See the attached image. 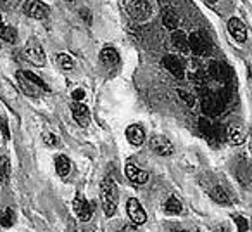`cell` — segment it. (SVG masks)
<instances>
[{"mask_svg":"<svg viewBox=\"0 0 252 232\" xmlns=\"http://www.w3.org/2000/svg\"><path fill=\"white\" fill-rule=\"evenodd\" d=\"M16 78H18L19 88H21V92L25 95H28V97H40V95H42L43 90L35 83V81L32 80V78L26 77L25 71H18Z\"/></svg>","mask_w":252,"mask_h":232,"instance_id":"cell-8","label":"cell"},{"mask_svg":"<svg viewBox=\"0 0 252 232\" xmlns=\"http://www.w3.org/2000/svg\"><path fill=\"white\" fill-rule=\"evenodd\" d=\"M71 159L67 158V156L64 155H59L56 158V172L59 177H63V179H66L67 175L71 173Z\"/></svg>","mask_w":252,"mask_h":232,"instance_id":"cell-18","label":"cell"},{"mask_svg":"<svg viewBox=\"0 0 252 232\" xmlns=\"http://www.w3.org/2000/svg\"><path fill=\"white\" fill-rule=\"evenodd\" d=\"M126 211H128V217H130V220L135 225H144L147 222V213L142 208L140 201L135 199V197H130V199L126 201Z\"/></svg>","mask_w":252,"mask_h":232,"instance_id":"cell-6","label":"cell"},{"mask_svg":"<svg viewBox=\"0 0 252 232\" xmlns=\"http://www.w3.org/2000/svg\"><path fill=\"white\" fill-rule=\"evenodd\" d=\"M171 43H173V47L182 54H187L190 50L189 37H187L183 32H180V30H175V32L171 33Z\"/></svg>","mask_w":252,"mask_h":232,"instance_id":"cell-16","label":"cell"},{"mask_svg":"<svg viewBox=\"0 0 252 232\" xmlns=\"http://www.w3.org/2000/svg\"><path fill=\"white\" fill-rule=\"evenodd\" d=\"M209 196L213 197V201H216V203H220V204H224V203H228V201H230V196H228L226 191H224L221 186L213 187V189H211V193H209Z\"/></svg>","mask_w":252,"mask_h":232,"instance_id":"cell-24","label":"cell"},{"mask_svg":"<svg viewBox=\"0 0 252 232\" xmlns=\"http://www.w3.org/2000/svg\"><path fill=\"white\" fill-rule=\"evenodd\" d=\"M25 57L33 64V66H45L47 63V57H45V50H43L42 43L38 40L32 39L26 42L25 45Z\"/></svg>","mask_w":252,"mask_h":232,"instance_id":"cell-3","label":"cell"},{"mask_svg":"<svg viewBox=\"0 0 252 232\" xmlns=\"http://www.w3.org/2000/svg\"><path fill=\"white\" fill-rule=\"evenodd\" d=\"M23 11L28 18L33 19H47L50 16V7L43 4L42 0H25Z\"/></svg>","mask_w":252,"mask_h":232,"instance_id":"cell-4","label":"cell"},{"mask_svg":"<svg viewBox=\"0 0 252 232\" xmlns=\"http://www.w3.org/2000/svg\"><path fill=\"white\" fill-rule=\"evenodd\" d=\"M149 146H151L152 151L159 156H169L175 153L173 144L164 137V135H152L151 141H149Z\"/></svg>","mask_w":252,"mask_h":232,"instance_id":"cell-9","label":"cell"},{"mask_svg":"<svg viewBox=\"0 0 252 232\" xmlns=\"http://www.w3.org/2000/svg\"><path fill=\"white\" fill-rule=\"evenodd\" d=\"M100 199H102V208H104L105 217H114L116 210H118V186L111 177H105L100 184Z\"/></svg>","mask_w":252,"mask_h":232,"instance_id":"cell-1","label":"cell"},{"mask_svg":"<svg viewBox=\"0 0 252 232\" xmlns=\"http://www.w3.org/2000/svg\"><path fill=\"white\" fill-rule=\"evenodd\" d=\"M206 2H207L209 5H216V4H218V0H206Z\"/></svg>","mask_w":252,"mask_h":232,"instance_id":"cell-33","label":"cell"},{"mask_svg":"<svg viewBox=\"0 0 252 232\" xmlns=\"http://www.w3.org/2000/svg\"><path fill=\"white\" fill-rule=\"evenodd\" d=\"M228 32L230 35L237 40L238 43H244L247 40V28L238 18H230L228 19Z\"/></svg>","mask_w":252,"mask_h":232,"instance_id":"cell-13","label":"cell"},{"mask_svg":"<svg viewBox=\"0 0 252 232\" xmlns=\"http://www.w3.org/2000/svg\"><path fill=\"white\" fill-rule=\"evenodd\" d=\"M100 63L107 68H112V66H118L119 64V54L116 49L112 47H105V49L100 50Z\"/></svg>","mask_w":252,"mask_h":232,"instance_id":"cell-17","label":"cell"},{"mask_svg":"<svg viewBox=\"0 0 252 232\" xmlns=\"http://www.w3.org/2000/svg\"><path fill=\"white\" fill-rule=\"evenodd\" d=\"M164 211L168 215H180L183 211V206L182 203H180V199L176 196H169L168 199L164 201Z\"/></svg>","mask_w":252,"mask_h":232,"instance_id":"cell-21","label":"cell"},{"mask_svg":"<svg viewBox=\"0 0 252 232\" xmlns=\"http://www.w3.org/2000/svg\"><path fill=\"white\" fill-rule=\"evenodd\" d=\"M25 75H26V77H28V78H32V80L35 81V83L38 85V87L42 88L43 92H49V90H50V88H49V85H47L45 81H43L40 77H36L35 73H32V71H25Z\"/></svg>","mask_w":252,"mask_h":232,"instance_id":"cell-26","label":"cell"},{"mask_svg":"<svg viewBox=\"0 0 252 232\" xmlns=\"http://www.w3.org/2000/svg\"><path fill=\"white\" fill-rule=\"evenodd\" d=\"M171 232H187V231H182V229H171Z\"/></svg>","mask_w":252,"mask_h":232,"instance_id":"cell-34","label":"cell"},{"mask_svg":"<svg viewBox=\"0 0 252 232\" xmlns=\"http://www.w3.org/2000/svg\"><path fill=\"white\" fill-rule=\"evenodd\" d=\"M189 47L193 54H197V56H209L211 50H213L209 40L199 32H193L192 35L189 37Z\"/></svg>","mask_w":252,"mask_h":232,"instance_id":"cell-5","label":"cell"},{"mask_svg":"<svg viewBox=\"0 0 252 232\" xmlns=\"http://www.w3.org/2000/svg\"><path fill=\"white\" fill-rule=\"evenodd\" d=\"M57 63H59V66L63 68L64 71L73 70V66H74V63H73V59H71V56H69V54H66V52L57 54Z\"/></svg>","mask_w":252,"mask_h":232,"instance_id":"cell-25","label":"cell"},{"mask_svg":"<svg viewBox=\"0 0 252 232\" xmlns=\"http://www.w3.org/2000/svg\"><path fill=\"white\" fill-rule=\"evenodd\" d=\"M226 137L231 146H242L247 139V130L242 125H230L226 130Z\"/></svg>","mask_w":252,"mask_h":232,"instance_id":"cell-14","label":"cell"},{"mask_svg":"<svg viewBox=\"0 0 252 232\" xmlns=\"http://www.w3.org/2000/svg\"><path fill=\"white\" fill-rule=\"evenodd\" d=\"M126 12L131 19L144 23L151 18L152 7L149 4V0H126Z\"/></svg>","mask_w":252,"mask_h":232,"instance_id":"cell-2","label":"cell"},{"mask_svg":"<svg viewBox=\"0 0 252 232\" xmlns=\"http://www.w3.org/2000/svg\"><path fill=\"white\" fill-rule=\"evenodd\" d=\"M43 142H45L47 146H50V148H57V146H61V141L56 134H45L43 135Z\"/></svg>","mask_w":252,"mask_h":232,"instance_id":"cell-27","label":"cell"},{"mask_svg":"<svg viewBox=\"0 0 252 232\" xmlns=\"http://www.w3.org/2000/svg\"><path fill=\"white\" fill-rule=\"evenodd\" d=\"M71 115H73L74 121H76L80 127L85 128L90 125V109L85 104H81V102L74 101L73 104H71Z\"/></svg>","mask_w":252,"mask_h":232,"instance_id":"cell-11","label":"cell"},{"mask_svg":"<svg viewBox=\"0 0 252 232\" xmlns=\"http://www.w3.org/2000/svg\"><path fill=\"white\" fill-rule=\"evenodd\" d=\"M0 40H4V42L9 43H16L18 42V32H16V28L0 23Z\"/></svg>","mask_w":252,"mask_h":232,"instance_id":"cell-22","label":"cell"},{"mask_svg":"<svg viewBox=\"0 0 252 232\" xmlns=\"http://www.w3.org/2000/svg\"><path fill=\"white\" fill-rule=\"evenodd\" d=\"M125 173H126V177L133 184H137V186H144V184L149 182V173L145 172V170H140L137 165H133V163H126Z\"/></svg>","mask_w":252,"mask_h":232,"instance_id":"cell-12","label":"cell"},{"mask_svg":"<svg viewBox=\"0 0 252 232\" xmlns=\"http://www.w3.org/2000/svg\"><path fill=\"white\" fill-rule=\"evenodd\" d=\"M16 224V213L11 206H5L0 210V227L11 229Z\"/></svg>","mask_w":252,"mask_h":232,"instance_id":"cell-19","label":"cell"},{"mask_svg":"<svg viewBox=\"0 0 252 232\" xmlns=\"http://www.w3.org/2000/svg\"><path fill=\"white\" fill-rule=\"evenodd\" d=\"M126 139L131 146H142L145 141V130L140 127V125H130L126 128Z\"/></svg>","mask_w":252,"mask_h":232,"instance_id":"cell-15","label":"cell"},{"mask_svg":"<svg viewBox=\"0 0 252 232\" xmlns=\"http://www.w3.org/2000/svg\"><path fill=\"white\" fill-rule=\"evenodd\" d=\"M21 0H0V4L4 5V7H16Z\"/></svg>","mask_w":252,"mask_h":232,"instance_id":"cell-32","label":"cell"},{"mask_svg":"<svg viewBox=\"0 0 252 232\" xmlns=\"http://www.w3.org/2000/svg\"><path fill=\"white\" fill-rule=\"evenodd\" d=\"M9 179H11V161L7 156H2L0 158V182L5 184Z\"/></svg>","mask_w":252,"mask_h":232,"instance_id":"cell-23","label":"cell"},{"mask_svg":"<svg viewBox=\"0 0 252 232\" xmlns=\"http://www.w3.org/2000/svg\"><path fill=\"white\" fill-rule=\"evenodd\" d=\"M73 210L81 222H88L92 218V215H94L92 204L88 203V201L85 199L83 194H80V193L76 194V197H74V201H73Z\"/></svg>","mask_w":252,"mask_h":232,"instance_id":"cell-7","label":"cell"},{"mask_svg":"<svg viewBox=\"0 0 252 232\" xmlns=\"http://www.w3.org/2000/svg\"><path fill=\"white\" fill-rule=\"evenodd\" d=\"M162 23H164V26L168 30H171V32H175L176 28H178V14H176L173 9H164V12H162Z\"/></svg>","mask_w":252,"mask_h":232,"instance_id":"cell-20","label":"cell"},{"mask_svg":"<svg viewBox=\"0 0 252 232\" xmlns=\"http://www.w3.org/2000/svg\"><path fill=\"white\" fill-rule=\"evenodd\" d=\"M73 99L76 102H81L85 99V90L83 88H76V90H73Z\"/></svg>","mask_w":252,"mask_h":232,"instance_id":"cell-30","label":"cell"},{"mask_svg":"<svg viewBox=\"0 0 252 232\" xmlns=\"http://www.w3.org/2000/svg\"><path fill=\"white\" fill-rule=\"evenodd\" d=\"M0 128H2V132H4L5 139H11V132H9V127H7V121H5V118H0Z\"/></svg>","mask_w":252,"mask_h":232,"instance_id":"cell-29","label":"cell"},{"mask_svg":"<svg viewBox=\"0 0 252 232\" xmlns=\"http://www.w3.org/2000/svg\"><path fill=\"white\" fill-rule=\"evenodd\" d=\"M162 66H164L173 77L178 78V80H183V78H185V66H183L182 59H180L178 56H171V54H169V56H164L162 57Z\"/></svg>","mask_w":252,"mask_h":232,"instance_id":"cell-10","label":"cell"},{"mask_svg":"<svg viewBox=\"0 0 252 232\" xmlns=\"http://www.w3.org/2000/svg\"><path fill=\"white\" fill-rule=\"evenodd\" d=\"M180 95H182V99L187 102L189 106H193V102H195V99L192 97L190 94H187V92H183V90H180Z\"/></svg>","mask_w":252,"mask_h":232,"instance_id":"cell-31","label":"cell"},{"mask_svg":"<svg viewBox=\"0 0 252 232\" xmlns=\"http://www.w3.org/2000/svg\"><path fill=\"white\" fill-rule=\"evenodd\" d=\"M235 224L240 232H249V222L244 217H235Z\"/></svg>","mask_w":252,"mask_h":232,"instance_id":"cell-28","label":"cell"}]
</instances>
